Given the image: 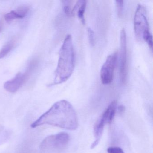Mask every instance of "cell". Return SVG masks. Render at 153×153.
I'll return each mask as SVG.
<instances>
[{"mask_svg":"<svg viewBox=\"0 0 153 153\" xmlns=\"http://www.w3.org/2000/svg\"><path fill=\"white\" fill-rule=\"evenodd\" d=\"M120 64L119 71L120 82L122 84L125 83L127 75V45L126 32L122 29L120 35Z\"/></svg>","mask_w":153,"mask_h":153,"instance_id":"obj_7","label":"cell"},{"mask_svg":"<svg viewBox=\"0 0 153 153\" xmlns=\"http://www.w3.org/2000/svg\"><path fill=\"white\" fill-rule=\"evenodd\" d=\"M117 106V102L113 101L97 122L94 127L95 140L91 145V149L95 147L99 143L105 125L107 123H111L112 121L116 112Z\"/></svg>","mask_w":153,"mask_h":153,"instance_id":"obj_5","label":"cell"},{"mask_svg":"<svg viewBox=\"0 0 153 153\" xmlns=\"http://www.w3.org/2000/svg\"><path fill=\"white\" fill-rule=\"evenodd\" d=\"M45 124L52 125L68 130H75L78 127L77 115L72 105L65 100L54 103L31 125L33 128Z\"/></svg>","mask_w":153,"mask_h":153,"instance_id":"obj_1","label":"cell"},{"mask_svg":"<svg viewBox=\"0 0 153 153\" xmlns=\"http://www.w3.org/2000/svg\"><path fill=\"white\" fill-rule=\"evenodd\" d=\"M86 5L87 1H79L76 4V6L78 7L77 11L78 16L83 25H85V23L84 15H85Z\"/></svg>","mask_w":153,"mask_h":153,"instance_id":"obj_10","label":"cell"},{"mask_svg":"<svg viewBox=\"0 0 153 153\" xmlns=\"http://www.w3.org/2000/svg\"><path fill=\"white\" fill-rule=\"evenodd\" d=\"M116 8H117V14L119 17L122 16L123 11V1H115Z\"/></svg>","mask_w":153,"mask_h":153,"instance_id":"obj_13","label":"cell"},{"mask_svg":"<svg viewBox=\"0 0 153 153\" xmlns=\"http://www.w3.org/2000/svg\"><path fill=\"white\" fill-rule=\"evenodd\" d=\"M69 140V136L66 132L51 135L41 142L40 149L43 153H59L67 147Z\"/></svg>","mask_w":153,"mask_h":153,"instance_id":"obj_4","label":"cell"},{"mask_svg":"<svg viewBox=\"0 0 153 153\" xmlns=\"http://www.w3.org/2000/svg\"><path fill=\"white\" fill-rule=\"evenodd\" d=\"M2 24H1V22L0 21V33L1 32V30H2Z\"/></svg>","mask_w":153,"mask_h":153,"instance_id":"obj_18","label":"cell"},{"mask_svg":"<svg viewBox=\"0 0 153 153\" xmlns=\"http://www.w3.org/2000/svg\"><path fill=\"white\" fill-rule=\"evenodd\" d=\"M117 60V53H113L107 57L103 64L100 71V77L101 82L104 85H108L113 81Z\"/></svg>","mask_w":153,"mask_h":153,"instance_id":"obj_6","label":"cell"},{"mask_svg":"<svg viewBox=\"0 0 153 153\" xmlns=\"http://www.w3.org/2000/svg\"><path fill=\"white\" fill-rule=\"evenodd\" d=\"M74 68L75 54L73 41L71 35H68L60 50L53 85L61 84L67 81L72 75Z\"/></svg>","mask_w":153,"mask_h":153,"instance_id":"obj_2","label":"cell"},{"mask_svg":"<svg viewBox=\"0 0 153 153\" xmlns=\"http://www.w3.org/2000/svg\"><path fill=\"white\" fill-rule=\"evenodd\" d=\"M108 153H124L121 148L118 147H111L107 149Z\"/></svg>","mask_w":153,"mask_h":153,"instance_id":"obj_15","label":"cell"},{"mask_svg":"<svg viewBox=\"0 0 153 153\" xmlns=\"http://www.w3.org/2000/svg\"><path fill=\"white\" fill-rule=\"evenodd\" d=\"M134 29L137 39L143 40L148 45L150 49L153 48V37L149 31V25L145 8L138 4L134 18Z\"/></svg>","mask_w":153,"mask_h":153,"instance_id":"obj_3","label":"cell"},{"mask_svg":"<svg viewBox=\"0 0 153 153\" xmlns=\"http://www.w3.org/2000/svg\"><path fill=\"white\" fill-rule=\"evenodd\" d=\"M29 10L28 7L24 6L19 7L17 10H12L7 13L4 16L5 20L7 22H11L15 19H23L26 16Z\"/></svg>","mask_w":153,"mask_h":153,"instance_id":"obj_9","label":"cell"},{"mask_svg":"<svg viewBox=\"0 0 153 153\" xmlns=\"http://www.w3.org/2000/svg\"><path fill=\"white\" fill-rule=\"evenodd\" d=\"M15 45L13 40L9 42L6 44L0 51V59H3L8 55L13 49Z\"/></svg>","mask_w":153,"mask_h":153,"instance_id":"obj_12","label":"cell"},{"mask_svg":"<svg viewBox=\"0 0 153 153\" xmlns=\"http://www.w3.org/2000/svg\"><path fill=\"white\" fill-rule=\"evenodd\" d=\"M12 132L3 126H0V145L7 142L10 138Z\"/></svg>","mask_w":153,"mask_h":153,"instance_id":"obj_11","label":"cell"},{"mask_svg":"<svg viewBox=\"0 0 153 153\" xmlns=\"http://www.w3.org/2000/svg\"><path fill=\"white\" fill-rule=\"evenodd\" d=\"M88 39L89 43L92 46H94L95 44L94 33V31L91 28H88Z\"/></svg>","mask_w":153,"mask_h":153,"instance_id":"obj_14","label":"cell"},{"mask_svg":"<svg viewBox=\"0 0 153 153\" xmlns=\"http://www.w3.org/2000/svg\"><path fill=\"white\" fill-rule=\"evenodd\" d=\"M63 10L66 15L68 16H71L72 15V12L71 9L69 5H65L63 7Z\"/></svg>","mask_w":153,"mask_h":153,"instance_id":"obj_16","label":"cell"},{"mask_svg":"<svg viewBox=\"0 0 153 153\" xmlns=\"http://www.w3.org/2000/svg\"><path fill=\"white\" fill-rule=\"evenodd\" d=\"M36 63L33 62L29 66L26 72H19L12 79L7 81L4 85V88L10 93H15L25 83L29 75L35 67Z\"/></svg>","mask_w":153,"mask_h":153,"instance_id":"obj_8","label":"cell"},{"mask_svg":"<svg viewBox=\"0 0 153 153\" xmlns=\"http://www.w3.org/2000/svg\"><path fill=\"white\" fill-rule=\"evenodd\" d=\"M124 109H125V108H124V106H123V105H120V106L118 107V110H119V111L120 113H122L124 111Z\"/></svg>","mask_w":153,"mask_h":153,"instance_id":"obj_17","label":"cell"}]
</instances>
